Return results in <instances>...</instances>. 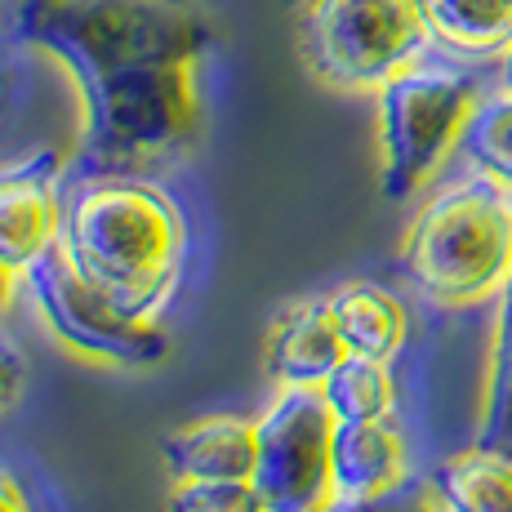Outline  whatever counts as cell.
Masks as SVG:
<instances>
[{
    "label": "cell",
    "mask_w": 512,
    "mask_h": 512,
    "mask_svg": "<svg viewBox=\"0 0 512 512\" xmlns=\"http://www.w3.org/2000/svg\"><path fill=\"white\" fill-rule=\"evenodd\" d=\"M9 23L72 76L81 179L143 174L196 143L214 45L201 0H14Z\"/></svg>",
    "instance_id": "1"
},
{
    "label": "cell",
    "mask_w": 512,
    "mask_h": 512,
    "mask_svg": "<svg viewBox=\"0 0 512 512\" xmlns=\"http://www.w3.org/2000/svg\"><path fill=\"white\" fill-rule=\"evenodd\" d=\"M67 263L125 317L156 321L183 277L187 228L170 192L139 174H90L58 223Z\"/></svg>",
    "instance_id": "2"
},
{
    "label": "cell",
    "mask_w": 512,
    "mask_h": 512,
    "mask_svg": "<svg viewBox=\"0 0 512 512\" xmlns=\"http://www.w3.org/2000/svg\"><path fill=\"white\" fill-rule=\"evenodd\" d=\"M401 268L437 308L499 299L512 277V187L481 170L441 187L410 223Z\"/></svg>",
    "instance_id": "3"
},
{
    "label": "cell",
    "mask_w": 512,
    "mask_h": 512,
    "mask_svg": "<svg viewBox=\"0 0 512 512\" xmlns=\"http://www.w3.org/2000/svg\"><path fill=\"white\" fill-rule=\"evenodd\" d=\"M379 187L388 201L415 196L446 156L464 143V130L477 112L481 94L477 76L459 63L419 58L388 85H379Z\"/></svg>",
    "instance_id": "4"
},
{
    "label": "cell",
    "mask_w": 512,
    "mask_h": 512,
    "mask_svg": "<svg viewBox=\"0 0 512 512\" xmlns=\"http://www.w3.org/2000/svg\"><path fill=\"white\" fill-rule=\"evenodd\" d=\"M303 63L334 90H379L428 58L419 0H308L299 23Z\"/></svg>",
    "instance_id": "5"
},
{
    "label": "cell",
    "mask_w": 512,
    "mask_h": 512,
    "mask_svg": "<svg viewBox=\"0 0 512 512\" xmlns=\"http://www.w3.org/2000/svg\"><path fill=\"white\" fill-rule=\"evenodd\" d=\"M334 410L321 388H281L254 419V490L268 512H326L334 504Z\"/></svg>",
    "instance_id": "6"
},
{
    "label": "cell",
    "mask_w": 512,
    "mask_h": 512,
    "mask_svg": "<svg viewBox=\"0 0 512 512\" xmlns=\"http://www.w3.org/2000/svg\"><path fill=\"white\" fill-rule=\"evenodd\" d=\"M36 312L63 348L85 361H103L116 370H143L170 352V334L156 321H134L112 299L94 290L81 272L67 263L63 245H49L41 259L23 272Z\"/></svg>",
    "instance_id": "7"
},
{
    "label": "cell",
    "mask_w": 512,
    "mask_h": 512,
    "mask_svg": "<svg viewBox=\"0 0 512 512\" xmlns=\"http://www.w3.org/2000/svg\"><path fill=\"white\" fill-rule=\"evenodd\" d=\"M63 223V156L54 147L0 165V263L27 272L58 241Z\"/></svg>",
    "instance_id": "8"
},
{
    "label": "cell",
    "mask_w": 512,
    "mask_h": 512,
    "mask_svg": "<svg viewBox=\"0 0 512 512\" xmlns=\"http://www.w3.org/2000/svg\"><path fill=\"white\" fill-rule=\"evenodd\" d=\"M343 357L348 348L330 317V299H303L285 308L268 339V374L281 388H321Z\"/></svg>",
    "instance_id": "9"
},
{
    "label": "cell",
    "mask_w": 512,
    "mask_h": 512,
    "mask_svg": "<svg viewBox=\"0 0 512 512\" xmlns=\"http://www.w3.org/2000/svg\"><path fill=\"white\" fill-rule=\"evenodd\" d=\"M330 464H334V499H370L410 477L406 441H401L392 415L334 423Z\"/></svg>",
    "instance_id": "10"
},
{
    "label": "cell",
    "mask_w": 512,
    "mask_h": 512,
    "mask_svg": "<svg viewBox=\"0 0 512 512\" xmlns=\"http://www.w3.org/2000/svg\"><path fill=\"white\" fill-rule=\"evenodd\" d=\"M419 14L455 63H499L512 49V0H419Z\"/></svg>",
    "instance_id": "11"
},
{
    "label": "cell",
    "mask_w": 512,
    "mask_h": 512,
    "mask_svg": "<svg viewBox=\"0 0 512 512\" xmlns=\"http://www.w3.org/2000/svg\"><path fill=\"white\" fill-rule=\"evenodd\" d=\"M161 459L174 481L196 477H250L254 472V423L236 415H214L170 432Z\"/></svg>",
    "instance_id": "12"
},
{
    "label": "cell",
    "mask_w": 512,
    "mask_h": 512,
    "mask_svg": "<svg viewBox=\"0 0 512 512\" xmlns=\"http://www.w3.org/2000/svg\"><path fill=\"white\" fill-rule=\"evenodd\" d=\"M326 299H330V317L339 326L343 348L352 357L397 361V352L406 348V334H410V317L397 294L374 281H352V285H339Z\"/></svg>",
    "instance_id": "13"
},
{
    "label": "cell",
    "mask_w": 512,
    "mask_h": 512,
    "mask_svg": "<svg viewBox=\"0 0 512 512\" xmlns=\"http://www.w3.org/2000/svg\"><path fill=\"white\" fill-rule=\"evenodd\" d=\"M432 490L441 512H512V450L472 441L432 472Z\"/></svg>",
    "instance_id": "14"
},
{
    "label": "cell",
    "mask_w": 512,
    "mask_h": 512,
    "mask_svg": "<svg viewBox=\"0 0 512 512\" xmlns=\"http://www.w3.org/2000/svg\"><path fill=\"white\" fill-rule=\"evenodd\" d=\"M321 397L334 410L339 423H357V419H388L397 406V379H392V361H374V357H343L339 366L326 374Z\"/></svg>",
    "instance_id": "15"
},
{
    "label": "cell",
    "mask_w": 512,
    "mask_h": 512,
    "mask_svg": "<svg viewBox=\"0 0 512 512\" xmlns=\"http://www.w3.org/2000/svg\"><path fill=\"white\" fill-rule=\"evenodd\" d=\"M481 446H504L512 450V277L499 294V321L495 343H490V370H486V397H481L477 419Z\"/></svg>",
    "instance_id": "16"
},
{
    "label": "cell",
    "mask_w": 512,
    "mask_h": 512,
    "mask_svg": "<svg viewBox=\"0 0 512 512\" xmlns=\"http://www.w3.org/2000/svg\"><path fill=\"white\" fill-rule=\"evenodd\" d=\"M459 152L472 161V170H481L495 183L512 187V94L508 90L486 94L477 103Z\"/></svg>",
    "instance_id": "17"
},
{
    "label": "cell",
    "mask_w": 512,
    "mask_h": 512,
    "mask_svg": "<svg viewBox=\"0 0 512 512\" xmlns=\"http://www.w3.org/2000/svg\"><path fill=\"white\" fill-rule=\"evenodd\" d=\"M165 512H268V504L250 477H196L170 490Z\"/></svg>",
    "instance_id": "18"
},
{
    "label": "cell",
    "mask_w": 512,
    "mask_h": 512,
    "mask_svg": "<svg viewBox=\"0 0 512 512\" xmlns=\"http://www.w3.org/2000/svg\"><path fill=\"white\" fill-rule=\"evenodd\" d=\"M326 512H441V504H437L432 481L406 477L401 486L383 490V495H370V499H334Z\"/></svg>",
    "instance_id": "19"
},
{
    "label": "cell",
    "mask_w": 512,
    "mask_h": 512,
    "mask_svg": "<svg viewBox=\"0 0 512 512\" xmlns=\"http://www.w3.org/2000/svg\"><path fill=\"white\" fill-rule=\"evenodd\" d=\"M23 383H27V361H23V352L9 343V334H0V415H5V410L18 401Z\"/></svg>",
    "instance_id": "20"
},
{
    "label": "cell",
    "mask_w": 512,
    "mask_h": 512,
    "mask_svg": "<svg viewBox=\"0 0 512 512\" xmlns=\"http://www.w3.org/2000/svg\"><path fill=\"white\" fill-rule=\"evenodd\" d=\"M0 512H36L32 499H27V490H23V481H18V472L5 468V464H0Z\"/></svg>",
    "instance_id": "21"
},
{
    "label": "cell",
    "mask_w": 512,
    "mask_h": 512,
    "mask_svg": "<svg viewBox=\"0 0 512 512\" xmlns=\"http://www.w3.org/2000/svg\"><path fill=\"white\" fill-rule=\"evenodd\" d=\"M18 277H23V272H14V268H5V263H0V317H5V312H9V303H14Z\"/></svg>",
    "instance_id": "22"
},
{
    "label": "cell",
    "mask_w": 512,
    "mask_h": 512,
    "mask_svg": "<svg viewBox=\"0 0 512 512\" xmlns=\"http://www.w3.org/2000/svg\"><path fill=\"white\" fill-rule=\"evenodd\" d=\"M499 90L512 94V49H508L504 58H499Z\"/></svg>",
    "instance_id": "23"
},
{
    "label": "cell",
    "mask_w": 512,
    "mask_h": 512,
    "mask_svg": "<svg viewBox=\"0 0 512 512\" xmlns=\"http://www.w3.org/2000/svg\"><path fill=\"white\" fill-rule=\"evenodd\" d=\"M285 5H294V0H285Z\"/></svg>",
    "instance_id": "24"
}]
</instances>
